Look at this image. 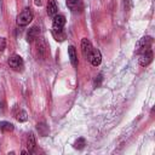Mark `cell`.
Wrapping results in <instances>:
<instances>
[{"label": "cell", "instance_id": "obj_2", "mask_svg": "<svg viewBox=\"0 0 155 155\" xmlns=\"http://www.w3.org/2000/svg\"><path fill=\"white\" fill-rule=\"evenodd\" d=\"M151 44H153V39L150 38V36H144V38H142V39H139L138 40V42L136 44V53H142V52H144V51H147V50H150V47H151Z\"/></svg>", "mask_w": 155, "mask_h": 155}, {"label": "cell", "instance_id": "obj_16", "mask_svg": "<svg viewBox=\"0 0 155 155\" xmlns=\"http://www.w3.org/2000/svg\"><path fill=\"white\" fill-rule=\"evenodd\" d=\"M13 128H15L11 122H8V121H1L0 122V130L2 132H12Z\"/></svg>", "mask_w": 155, "mask_h": 155}, {"label": "cell", "instance_id": "obj_17", "mask_svg": "<svg viewBox=\"0 0 155 155\" xmlns=\"http://www.w3.org/2000/svg\"><path fill=\"white\" fill-rule=\"evenodd\" d=\"M38 52H39L40 56H44L45 52H46V44L42 40H39L38 41Z\"/></svg>", "mask_w": 155, "mask_h": 155}, {"label": "cell", "instance_id": "obj_8", "mask_svg": "<svg viewBox=\"0 0 155 155\" xmlns=\"http://www.w3.org/2000/svg\"><path fill=\"white\" fill-rule=\"evenodd\" d=\"M52 35L57 41H64L65 38H67V35H65V33L63 31L62 28H53L52 27Z\"/></svg>", "mask_w": 155, "mask_h": 155}, {"label": "cell", "instance_id": "obj_10", "mask_svg": "<svg viewBox=\"0 0 155 155\" xmlns=\"http://www.w3.org/2000/svg\"><path fill=\"white\" fill-rule=\"evenodd\" d=\"M68 56L70 58V63L73 64V67H78L79 62H78V56H76V51L74 46H69L68 47Z\"/></svg>", "mask_w": 155, "mask_h": 155}, {"label": "cell", "instance_id": "obj_13", "mask_svg": "<svg viewBox=\"0 0 155 155\" xmlns=\"http://www.w3.org/2000/svg\"><path fill=\"white\" fill-rule=\"evenodd\" d=\"M67 6L71 11H78V8L82 6V1L81 0H67Z\"/></svg>", "mask_w": 155, "mask_h": 155}, {"label": "cell", "instance_id": "obj_20", "mask_svg": "<svg viewBox=\"0 0 155 155\" xmlns=\"http://www.w3.org/2000/svg\"><path fill=\"white\" fill-rule=\"evenodd\" d=\"M101 80H102V75H98V76H96V79H94V87H98V86H99V82H101Z\"/></svg>", "mask_w": 155, "mask_h": 155}, {"label": "cell", "instance_id": "obj_6", "mask_svg": "<svg viewBox=\"0 0 155 155\" xmlns=\"http://www.w3.org/2000/svg\"><path fill=\"white\" fill-rule=\"evenodd\" d=\"M92 48H93V47H92L91 41H90L88 39H86V38H84V39L81 40V52H82V56H84L85 58H88V56H90Z\"/></svg>", "mask_w": 155, "mask_h": 155}, {"label": "cell", "instance_id": "obj_3", "mask_svg": "<svg viewBox=\"0 0 155 155\" xmlns=\"http://www.w3.org/2000/svg\"><path fill=\"white\" fill-rule=\"evenodd\" d=\"M138 62L142 67H147L149 65L151 62H153V51L151 48L150 50H147L142 53H139V58H138Z\"/></svg>", "mask_w": 155, "mask_h": 155}, {"label": "cell", "instance_id": "obj_14", "mask_svg": "<svg viewBox=\"0 0 155 155\" xmlns=\"http://www.w3.org/2000/svg\"><path fill=\"white\" fill-rule=\"evenodd\" d=\"M35 145H36L35 136H34L33 133H30V134L28 136V140H27V147H28V150H29V153H31V151L34 150Z\"/></svg>", "mask_w": 155, "mask_h": 155}, {"label": "cell", "instance_id": "obj_19", "mask_svg": "<svg viewBox=\"0 0 155 155\" xmlns=\"http://www.w3.org/2000/svg\"><path fill=\"white\" fill-rule=\"evenodd\" d=\"M6 47V40L5 38H0V51H4Z\"/></svg>", "mask_w": 155, "mask_h": 155}, {"label": "cell", "instance_id": "obj_18", "mask_svg": "<svg viewBox=\"0 0 155 155\" xmlns=\"http://www.w3.org/2000/svg\"><path fill=\"white\" fill-rule=\"evenodd\" d=\"M85 145H86V140L84 139V138H78L76 140H75V143H74V148L75 149H84L85 148Z\"/></svg>", "mask_w": 155, "mask_h": 155}, {"label": "cell", "instance_id": "obj_11", "mask_svg": "<svg viewBox=\"0 0 155 155\" xmlns=\"http://www.w3.org/2000/svg\"><path fill=\"white\" fill-rule=\"evenodd\" d=\"M46 11H47V15H48V16H54V15H57L58 7H57V4H56L54 0H48V1H47Z\"/></svg>", "mask_w": 155, "mask_h": 155}, {"label": "cell", "instance_id": "obj_1", "mask_svg": "<svg viewBox=\"0 0 155 155\" xmlns=\"http://www.w3.org/2000/svg\"><path fill=\"white\" fill-rule=\"evenodd\" d=\"M33 17H34V15H33L31 10H30V8H24V10L17 16L16 22H17V24H18L19 27H25V25H28V24L33 21Z\"/></svg>", "mask_w": 155, "mask_h": 155}, {"label": "cell", "instance_id": "obj_5", "mask_svg": "<svg viewBox=\"0 0 155 155\" xmlns=\"http://www.w3.org/2000/svg\"><path fill=\"white\" fill-rule=\"evenodd\" d=\"M88 61H90L91 64L94 65V67L99 65L101 62H102V54H101L99 50L92 48V51H91V53H90V56H88Z\"/></svg>", "mask_w": 155, "mask_h": 155}, {"label": "cell", "instance_id": "obj_15", "mask_svg": "<svg viewBox=\"0 0 155 155\" xmlns=\"http://www.w3.org/2000/svg\"><path fill=\"white\" fill-rule=\"evenodd\" d=\"M15 117H16L19 122H24V121L28 120V114H27L24 110L19 109V110H17V111L15 113Z\"/></svg>", "mask_w": 155, "mask_h": 155}, {"label": "cell", "instance_id": "obj_9", "mask_svg": "<svg viewBox=\"0 0 155 155\" xmlns=\"http://www.w3.org/2000/svg\"><path fill=\"white\" fill-rule=\"evenodd\" d=\"M39 34H40V28L33 27V28L29 29V31H28V34H27V40H28L29 42H31V41H34L35 39L39 38Z\"/></svg>", "mask_w": 155, "mask_h": 155}, {"label": "cell", "instance_id": "obj_7", "mask_svg": "<svg viewBox=\"0 0 155 155\" xmlns=\"http://www.w3.org/2000/svg\"><path fill=\"white\" fill-rule=\"evenodd\" d=\"M65 24V17L63 15H54L53 21H52V27L53 28H63Z\"/></svg>", "mask_w": 155, "mask_h": 155}, {"label": "cell", "instance_id": "obj_12", "mask_svg": "<svg viewBox=\"0 0 155 155\" xmlns=\"http://www.w3.org/2000/svg\"><path fill=\"white\" fill-rule=\"evenodd\" d=\"M36 130H38L39 134L42 136V137H46V136L48 134V132H50V128H48V126H47L45 122L38 124V125H36Z\"/></svg>", "mask_w": 155, "mask_h": 155}, {"label": "cell", "instance_id": "obj_4", "mask_svg": "<svg viewBox=\"0 0 155 155\" xmlns=\"http://www.w3.org/2000/svg\"><path fill=\"white\" fill-rule=\"evenodd\" d=\"M7 62H8V65H10L12 69H15V70H18V69H21V68L23 67V59H22V57L18 56V54L11 56Z\"/></svg>", "mask_w": 155, "mask_h": 155}]
</instances>
